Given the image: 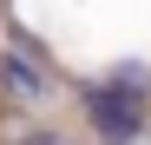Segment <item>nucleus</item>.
Returning a JSON list of instances; mask_svg holds the SVG:
<instances>
[{"mask_svg": "<svg viewBox=\"0 0 151 145\" xmlns=\"http://www.w3.org/2000/svg\"><path fill=\"white\" fill-rule=\"evenodd\" d=\"M20 145H79L66 125H33V132H20Z\"/></svg>", "mask_w": 151, "mask_h": 145, "instance_id": "obj_4", "label": "nucleus"}, {"mask_svg": "<svg viewBox=\"0 0 151 145\" xmlns=\"http://www.w3.org/2000/svg\"><path fill=\"white\" fill-rule=\"evenodd\" d=\"M0 99H13V106L59 99V92H53V66H33V59H20L13 46H7V53H0Z\"/></svg>", "mask_w": 151, "mask_h": 145, "instance_id": "obj_2", "label": "nucleus"}, {"mask_svg": "<svg viewBox=\"0 0 151 145\" xmlns=\"http://www.w3.org/2000/svg\"><path fill=\"white\" fill-rule=\"evenodd\" d=\"M79 106H86V125L99 132V145H138L145 125H151V99L118 92L112 79H86L79 86Z\"/></svg>", "mask_w": 151, "mask_h": 145, "instance_id": "obj_1", "label": "nucleus"}, {"mask_svg": "<svg viewBox=\"0 0 151 145\" xmlns=\"http://www.w3.org/2000/svg\"><path fill=\"white\" fill-rule=\"evenodd\" d=\"M112 86H118V92H138V99H151V66H145V59H118V66H112Z\"/></svg>", "mask_w": 151, "mask_h": 145, "instance_id": "obj_3", "label": "nucleus"}]
</instances>
